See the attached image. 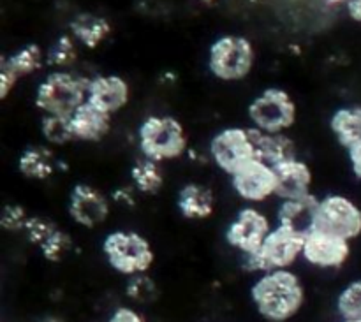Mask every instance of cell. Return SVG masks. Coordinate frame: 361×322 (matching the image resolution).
<instances>
[{"label":"cell","mask_w":361,"mask_h":322,"mask_svg":"<svg viewBox=\"0 0 361 322\" xmlns=\"http://www.w3.org/2000/svg\"><path fill=\"white\" fill-rule=\"evenodd\" d=\"M257 312L270 322H286L296 316L305 302V291L293 271L275 270L264 273L252 287Z\"/></svg>","instance_id":"cell-1"},{"label":"cell","mask_w":361,"mask_h":322,"mask_svg":"<svg viewBox=\"0 0 361 322\" xmlns=\"http://www.w3.org/2000/svg\"><path fill=\"white\" fill-rule=\"evenodd\" d=\"M303 243H305L303 236L296 235L284 225H279L267 236L263 247L256 254L245 256L243 268L249 271H263V273L286 270L300 256H303Z\"/></svg>","instance_id":"cell-2"},{"label":"cell","mask_w":361,"mask_h":322,"mask_svg":"<svg viewBox=\"0 0 361 322\" xmlns=\"http://www.w3.org/2000/svg\"><path fill=\"white\" fill-rule=\"evenodd\" d=\"M88 83V80L67 73L49 74L39 87L35 102L48 115L73 116L87 102Z\"/></svg>","instance_id":"cell-3"},{"label":"cell","mask_w":361,"mask_h":322,"mask_svg":"<svg viewBox=\"0 0 361 322\" xmlns=\"http://www.w3.org/2000/svg\"><path fill=\"white\" fill-rule=\"evenodd\" d=\"M102 250L109 266L129 277L147 273L154 264V250L150 243L137 233H113L106 236Z\"/></svg>","instance_id":"cell-4"},{"label":"cell","mask_w":361,"mask_h":322,"mask_svg":"<svg viewBox=\"0 0 361 322\" xmlns=\"http://www.w3.org/2000/svg\"><path fill=\"white\" fill-rule=\"evenodd\" d=\"M141 151L155 162L175 159L185 150V134L178 120L171 116H150L140 129Z\"/></svg>","instance_id":"cell-5"},{"label":"cell","mask_w":361,"mask_h":322,"mask_svg":"<svg viewBox=\"0 0 361 322\" xmlns=\"http://www.w3.org/2000/svg\"><path fill=\"white\" fill-rule=\"evenodd\" d=\"M254 49L245 37L228 35L212 46L210 69L226 81L242 80L252 69Z\"/></svg>","instance_id":"cell-6"},{"label":"cell","mask_w":361,"mask_h":322,"mask_svg":"<svg viewBox=\"0 0 361 322\" xmlns=\"http://www.w3.org/2000/svg\"><path fill=\"white\" fill-rule=\"evenodd\" d=\"M249 115L254 125L263 132H282L295 123L296 106L286 92L271 88L254 99Z\"/></svg>","instance_id":"cell-7"},{"label":"cell","mask_w":361,"mask_h":322,"mask_svg":"<svg viewBox=\"0 0 361 322\" xmlns=\"http://www.w3.org/2000/svg\"><path fill=\"white\" fill-rule=\"evenodd\" d=\"M212 157L229 175L238 173L243 166L256 161L252 129H226L212 140Z\"/></svg>","instance_id":"cell-8"},{"label":"cell","mask_w":361,"mask_h":322,"mask_svg":"<svg viewBox=\"0 0 361 322\" xmlns=\"http://www.w3.org/2000/svg\"><path fill=\"white\" fill-rule=\"evenodd\" d=\"M319 231L344 238L348 242L361 235V210L344 196H328L321 201Z\"/></svg>","instance_id":"cell-9"},{"label":"cell","mask_w":361,"mask_h":322,"mask_svg":"<svg viewBox=\"0 0 361 322\" xmlns=\"http://www.w3.org/2000/svg\"><path fill=\"white\" fill-rule=\"evenodd\" d=\"M270 233L271 229L268 218L254 208H245L236 215L233 224L229 225L226 240L243 256H250L263 247L264 240Z\"/></svg>","instance_id":"cell-10"},{"label":"cell","mask_w":361,"mask_h":322,"mask_svg":"<svg viewBox=\"0 0 361 322\" xmlns=\"http://www.w3.org/2000/svg\"><path fill=\"white\" fill-rule=\"evenodd\" d=\"M351 256L349 242L324 231H314L303 243V257L317 268H341Z\"/></svg>","instance_id":"cell-11"},{"label":"cell","mask_w":361,"mask_h":322,"mask_svg":"<svg viewBox=\"0 0 361 322\" xmlns=\"http://www.w3.org/2000/svg\"><path fill=\"white\" fill-rule=\"evenodd\" d=\"M233 187L247 201H264L277 189L275 169L263 161H252L233 175Z\"/></svg>","instance_id":"cell-12"},{"label":"cell","mask_w":361,"mask_h":322,"mask_svg":"<svg viewBox=\"0 0 361 322\" xmlns=\"http://www.w3.org/2000/svg\"><path fill=\"white\" fill-rule=\"evenodd\" d=\"M69 211L71 217L80 225L95 228L108 218L109 204L108 199L97 189L81 183V185L74 187L73 194H71Z\"/></svg>","instance_id":"cell-13"},{"label":"cell","mask_w":361,"mask_h":322,"mask_svg":"<svg viewBox=\"0 0 361 322\" xmlns=\"http://www.w3.org/2000/svg\"><path fill=\"white\" fill-rule=\"evenodd\" d=\"M319 208L321 201H317L310 194L305 197H300V199L286 201L281 208V213H279L281 225L307 238L314 231H317V225H319Z\"/></svg>","instance_id":"cell-14"},{"label":"cell","mask_w":361,"mask_h":322,"mask_svg":"<svg viewBox=\"0 0 361 322\" xmlns=\"http://www.w3.org/2000/svg\"><path fill=\"white\" fill-rule=\"evenodd\" d=\"M87 101L101 111L113 115L129 101V87L118 76H99L88 83Z\"/></svg>","instance_id":"cell-15"},{"label":"cell","mask_w":361,"mask_h":322,"mask_svg":"<svg viewBox=\"0 0 361 322\" xmlns=\"http://www.w3.org/2000/svg\"><path fill=\"white\" fill-rule=\"evenodd\" d=\"M275 169V178H277V189L275 196L282 197L284 201L300 199V197L309 196L310 182H312V173L305 162L289 161L277 166Z\"/></svg>","instance_id":"cell-16"},{"label":"cell","mask_w":361,"mask_h":322,"mask_svg":"<svg viewBox=\"0 0 361 322\" xmlns=\"http://www.w3.org/2000/svg\"><path fill=\"white\" fill-rule=\"evenodd\" d=\"M252 137L256 159L267 162L271 168L296 159L295 143L282 132H263L259 129H252Z\"/></svg>","instance_id":"cell-17"},{"label":"cell","mask_w":361,"mask_h":322,"mask_svg":"<svg viewBox=\"0 0 361 322\" xmlns=\"http://www.w3.org/2000/svg\"><path fill=\"white\" fill-rule=\"evenodd\" d=\"M73 127L76 132V140L83 141H97L108 132L109 129V115L95 108L90 102H85L83 106L76 109L73 116Z\"/></svg>","instance_id":"cell-18"},{"label":"cell","mask_w":361,"mask_h":322,"mask_svg":"<svg viewBox=\"0 0 361 322\" xmlns=\"http://www.w3.org/2000/svg\"><path fill=\"white\" fill-rule=\"evenodd\" d=\"M215 197L210 189L197 183H189L182 189L178 208L185 218H207L214 213Z\"/></svg>","instance_id":"cell-19"},{"label":"cell","mask_w":361,"mask_h":322,"mask_svg":"<svg viewBox=\"0 0 361 322\" xmlns=\"http://www.w3.org/2000/svg\"><path fill=\"white\" fill-rule=\"evenodd\" d=\"M331 130L348 150L361 144V106L338 109L331 118Z\"/></svg>","instance_id":"cell-20"},{"label":"cell","mask_w":361,"mask_h":322,"mask_svg":"<svg viewBox=\"0 0 361 322\" xmlns=\"http://www.w3.org/2000/svg\"><path fill=\"white\" fill-rule=\"evenodd\" d=\"M55 155L51 150L42 147L28 148L23 151L20 159V171L27 178L44 180L49 178L55 171Z\"/></svg>","instance_id":"cell-21"},{"label":"cell","mask_w":361,"mask_h":322,"mask_svg":"<svg viewBox=\"0 0 361 322\" xmlns=\"http://www.w3.org/2000/svg\"><path fill=\"white\" fill-rule=\"evenodd\" d=\"M71 30H73V34L76 35L85 46L95 48V46H99L106 37H108L111 27H109V23L104 18H99L95 16V14L87 13L80 14V16H76L71 21Z\"/></svg>","instance_id":"cell-22"},{"label":"cell","mask_w":361,"mask_h":322,"mask_svg":"<svg viewBox=\"0 0 361 322\" xmlns=\"http://www.w3.org/2000/svg\"><path fill=\"white\" fill-rule=\"evenodd\" d=\"M133 180L136 189L141 194H155L161 190L164 178H162V171L159 168V162L152 161V159L145 157L143 161H137L133 166Z\"/></svg>","instance_id":"cell-23"},{"label":"cell","mask_w":361,"mask_h":322,"mask_svg":"<svg viewBox=\"0 0 361 322\" xmlns=\"http://www.w3.org/2000/svg\"><path fill=\"white\" fill-rule=\"evenodd\" d=\"M42 134L53 144H66L76 140L71 116L48 115L42 120Z\"/></svg>","instance_id":"cell-24"},{"label":"cell","mask_w":361,"mask_h":322,"mask_svg":"<svg viewBox=\"0 0 361 322\" xmlns=\"http://www.w3.org/2000/svg\"><path fill=\"white\" fill-rule=\"evenodd\" d=\"M2 62L20 78L23 74L34 73V70H37L42 66L41 49H39L37 44H28L27 48L18 51L16 55L9 56V58H4Z\"/></svg>","instance_id":"cell-25"},{"label":"cell","mask_w":361,"mask_h":322,"mask_svg":"<svg viewBox=\"0 0 361 322\" xmlns=\"http://www.w3.org/2000/svg\"><path fill=\"white\" fill-rule=\"evenodd\" d=\"M337 310L342 319L361 321V278L351 282L337 299Z\"/></svg>","instance_id":"cell-26"},{"label":"cell","mask_w":361,"mask_h":322,"mask_svg":"<svg viewBox=\"0 0 361 322\" xmlns=\"http://www.w3.org/2000/svg\"><path fill=\"white\" fill-rule=\"evenodd\" d=\"M127 296L137 303H154L159 298V287L155 280H152L148 275L140 273L130 277L129 284H127Z\"/></svg>","instance_id":"cell-27"},{"label":"cell","mask_w":361,"mask_h":322,"mask_svg":"<svg viewBox=\"0 0 361 322\" xmlns=\"http://www.w3.org/2000/svg\"><path fill=\"white\" fill-rule=\"evenodd\" d=\"M39 247H41V252L46 259L51 261V263H56L67 252H71V249H73V240H71V236L67 233L56 228Z\"/></svg>","instance_id":"cell-28"},{"label":"cell","mask_w":361,"mask_h":322,"mask_svg":"<svg viewBox=\"0 0 361 322\" xmlns=\"http://www.w3.org/2000/svg\"><path fill=\"white\" fill-rule=\"evenodd\" d=\"M74 60H76V48H74L73 39L67 37V35H62L56 41V44L51 48V51H49V62L53 66L66 67L71 66Z\"/></svg>","instance_id":"cell-29"},{"label":"cell","mask_w":361,"mask_h":322,"mask_svg":"<svg viewBox=\"0 0 361 322\" xmlns=\"http://www.w3.org/2000/svg\"><path fill=\"white\" fill-rule=\"evenodd\" d=\"M55 229H56V225L53 224L51 221H48V218L30 217L28 218L25 231H27L28 240H30L32 243H35V245H41V243L44 242V240L48 238V236L51 235Z\"/></svg>","instance_id":"cell-30"},{"label":"cell","mask_w":361,"mask_h":322,"mask_svg":"<svg viewBox=\"0 0 361 322\" xmlns=\"http://www.w3.org/2000/svg\"><path fill=\"white\" fill-rule=\"evenodd\" d=\"M27 211L23 210L18 204H7L2 211V218H0V224H2L4 229L7 231H20V229L27 228L28 222Z\"/></svg>","instance_id":"cell-31"},{"label":"cell","mask_w":361,"mask_h":322,"mask_svg":"<svg viewBox=\"0 0 361 322\" xmlns=\"http://www.w3.org/2000/svg\"><path fill=\"white\" fill-rule=\"evenodd\" d=\"M108 322H145L143 317L133 309H127V306H120L113 312V316L109 317Z\"/></svg>","instance_id":"cell-32"},{"label":"cell","mask_w":361,"mask_h":322,"mask_svg":"<svg viewBox=\"0 0 361 322\" xmlns=\"http://www.w3.org/2000/svg\"><path fill=\"white\" fill-rule=\"evenodd\" d=\"M349 159H351L353 171H355V175L361 180V144L353 148V150H349Z\"/></svg>","instance_id":"cell-33"},{"label":"cell","mask_w":361,"mask_h":322,"mask_svg":"<svg viewBox=\"0 0 361 322\" xmlns=\"http://www.w3.org/2000/svg\"><path fill=\"white\" fill-rule=\"evenodd\" d=\"M348 9H349V14L353 16V20L360 21L361 23V0H349Z\"/></svg>","instance_id":"cell-34"},{"label":"cell","mask_w":361,"mask_h":322,"mask_svg":"<svg viewBox=\"0 0 361 322\" xmlns=\"http://www.w3.org/2000/svg\"><path fill=\"white\" fill-rule=\"evenodd\" d=\"M328 4H344V2H349V0H326Z\"/></svg>","instance_id":"cell-35"},{"label":"cell","mask_w":361,"mask_h":322,"mask_svg":"<svg viewBox=\"0 0 361 322\" xmlns=\"http://www.w3.org/2000/svg\"><path fill=\"white\" fill-rule=\"evenodd\" d=\"M342 322H361V321H349V319H344Z\"/></svg>","instance_id":"cell-36"},{"label":"cell","mask_w":361,"mask_h":322,"mask_svg":"<svg viewBox=\"0 0 361 322\" xmlns=\"http://www.w3.org/2000/svg\"><path fill=\"white\" fill-rule=\"evenodd\" d=\"M252 2H254V0H252Z\"/></svg>","instance_id":"cell-37"}]
</instances>
